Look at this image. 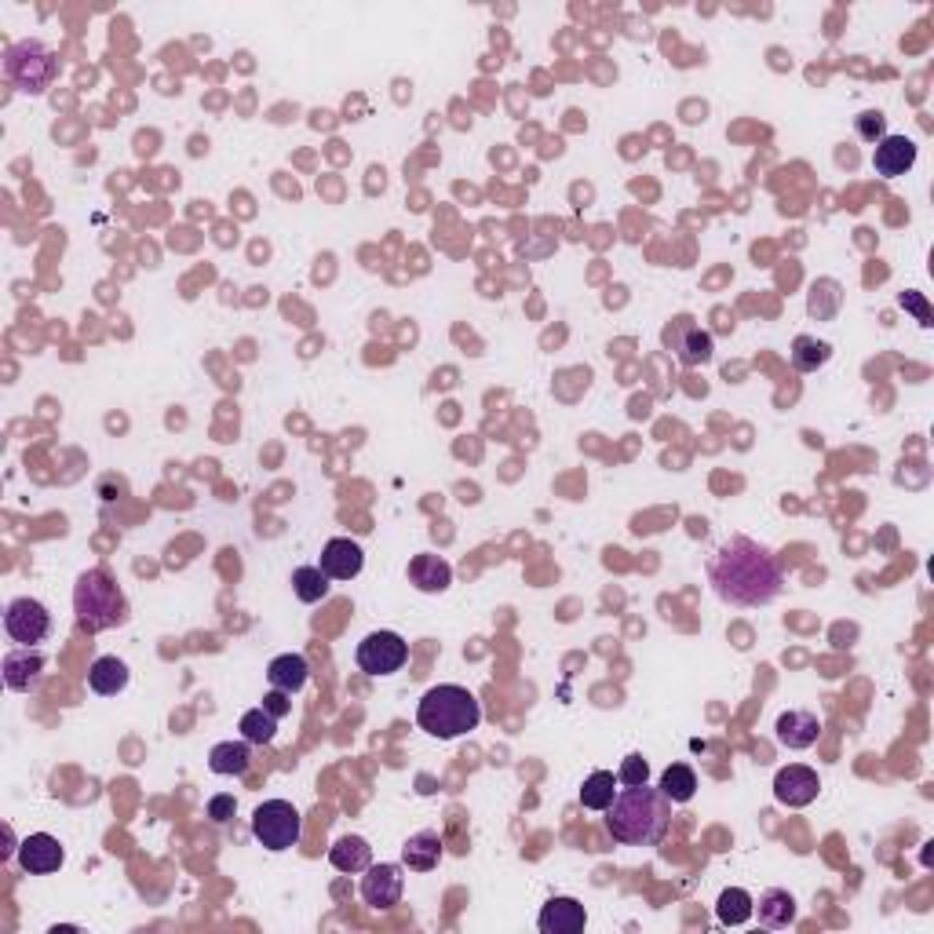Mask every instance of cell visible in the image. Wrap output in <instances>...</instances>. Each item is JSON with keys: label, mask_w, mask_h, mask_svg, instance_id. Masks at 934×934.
Masks as SVG:
<instances>
[{"label": "cell", "mask_w": 934, "mask_h": 934, "mask_svg": "<svg viewBox=\"0 0 934 934\" xmlns=\"http://www.w3.org/2000/svg\"><path fill=\"white\" fill-rule=\"evenodd\" d=\"M361 566H366V555L351 537H332L321 552V569L329 574V580H355Z\"/></svg>", "instance_id": "2e32d148"}, {"label": "cell", "mask_w": 934, "mask_h": 934, "mask_svg": "<svg viewBox=\"0 0 934 934\" xmlns=\"http://www.w3.org/2000/svg\"><path fill=\"white\" fill-rule=\"evenodd\" d=\"M234 811H237L234 796H212V799H209V818H212V822H220V825L231 822Z\"/></svg>", "instance_id": "d6a6232c"}, {"label": "cell", "mask_w": 934, "mask_h": 934, "mask_svg": "<svg viewBox=\"0 0 934 934\" xmlns=\"http://www.w3.org/2000/svg\"><path fill=\"white\" fill-rule=\"evenodd\" d=\"M709 580L723 603L752 610L774 603L782 595L785 566L771 548H763L752 537H730V541L715 548Z\"/></svg>", "instance_id": "6da1fadb"}, {"label": "cell", "mask_w": 934, "mask_h": 934, "mask_svg": "<svg viewBox=\"0 0 934 934\" xmlns=\"http://www.w3.org/2000/svg\"><path fill=\"white\" fill-rule=\"evenodd\" d=\"M237 730H242V738L248 745H271L274 734H278V715H271L259 704V709H248L242 715V723H237Z\"/></svg>", "instance_id": "f1b7e54d"}, {"label": "cell", "mask_w": 934, "mask_h": 934, "mask_svg": "<svg viewBox=\"0 0 934 934\" xmlns=\"http://www.w3.org/2000/svg\"><path fill=\"white\" fill-rule=\"evenodd\" d=\"M917 164V143L909 136H884L873 150V169L884 180H898Z\"/></svg>", "instance_id": "5bb4252c"}, {"label": "cell", "mask_w": 934, "mask_h": 934, "mask_svg": "<svg viewBox=\"0 0 934 934\" xmlns=\"http://www.w3.org/2000/svg\"><path fill=\"white\" fill-rule=\"evenodd\" d=\"M818 792H822V782H818V774L803 763L782 766L774 777V799L782 807H792V811H799V807H811L818 799Z\"/></svg>", "instance_id": "9c48e42d"}, {"label": "cell", "mask_w": 934, "mask_h": 934, "mask_svg": "<svg viewBox=\"0 0 934 934\" xmlns=\"http://www.w3.org/2000/svg\"><path fill=\"white\" fill-rule=\"evenodd\" d=\"M672 822V799L661 788L625 785L606 807V833L625 847H653L661 844Z\"/></svg>", "instance_id": "7a4b0ae2"}, {"label": "cell", "mask_w": 934, "mask_h": 934, "mask_svg": "<svg viewBox=\"0 0 934 934\" xmlns=\"http://www.w3.org/2000/svg\"><path fill=\"white\" fill-rule=\"evenodd\" d=\"M263 709L271 712V715H278V720H282V715L288 712V693H282V690L267 693V698H263Z\"/></svg>", "instance_id": "836d02e7"}, {"label": "cell", "mask_w": 934, "mask_h": 934, "mask_svg": "<svg viewBox=\"0 0 934 934\" xmlns=\"http://www.w3.org/2000/svg\"><path fill=\"white\" fill-rule=\"evenodd\" d=\"M755 912V901L749 890L741 887H726L720 901H715V917H720V923H726V927H738V923L752 920Z\"/></svg>", "instance_id": "484cf974"}, {"label": "cell", "mask_w": 934, "mask_h": 934, "mask_svg": "<svg viewBox=\"0 0 934 934\" xmlns=\"http://www.w3.org/2000/svg\"><path fill=\"white\" fill-rule=\"evenodd\" d=\"M828 358H833V347H828L825 340H814V336L792 340V366L799 372H818Z\"/></svg>", "instance_id": "f546056e"}, {"label": "cell", "mask_w": 934, "mask_h": 934, "mask_svg": "<svg viewBox=\"0 0 934 934\" xmlns=\"http://www.w3.org/2000/svg\"><path fill=\"white\" fill-rule=\"evenodd\" d=\"M664 340H668V347L676 351V358L683 366H704V361H712V336L693 325L690 318H679L676 325L664 332Z\"/></svg>", "instance_id": "8fae6325"}, {"label": "cell", "mask_w": 934, "mask_h": 934, "mask_svg": "<svg viewBox=\"0 0 934 934\" xmlns=\"http://www.w3.org/2000/svg\"><path fill=\"white\" fill-rule=\"evenodd\" d=\"M329 574L321 566H299L293 574V591L299 603H321V599H329Z\"/></svg>", "instance_id": "83f0119b"}, {"label": "cell", "mask_w": 934, "mask_h": 934, "mask_svg": "<svg viewBox=\"0 0 934 934\" xmlns=\"http://www.w3.org/2000/svg\"><path fill=\"white\" fill-rule=\"evenodd\" d=\"M642 782H650V763L639 752L625 755V763L617 771V785H642Z\"/></svg>", "instance_id": "4dcf8cb0"}, {"label": "cell", "mask_w": 934, "mask_h": 934, "mask_svg": "<svg viewBox=\"0 0 934 934\" xmlns=\"http://www.w3.org/2000/svg\"><path fill=\"white\" fill-rule=\"evenodd\" d=\"M4 631L12 636V642H19V647H37V642H45L51 636V614L45 603H37V599H12L4 610Z\"/></svg>", "instance_id": "ba28073f"}, {"label": "cell", "mask_w": 934, "mask_h": 934, "mask_svg": "<svg viewBox=\"0 0 934 934\" xmlns=\"http://www.w3.org/2000/svg\"><path fill=\"white\" fill-rule=\"evenodd\" d=\"M74 614L85 631H110L124 625L128 603H124V591L107 569H85L74 585Z\"/></svg>", "instance_id": "277c9868"}, {"label": "cell", "mask_w": 934, "mask_h": 934, "mask_svg": "<svg viewBox=\"0 0 934 934\" xmlns=\"http://www.w3.org/2000/svg\"><path fill=\"white\" fill-rule=\"evenodd\" d=\"M355 658H358V668L366 672V676L380 679V676H394V672L406 664L409 647L398 631H369V636L358 642Z\"/></svg>", "instance_id": "52a82bcc"}, {"label": "cell", "mask_w": 934, "mask_h": 934, "mask_svg": "<svg viewBox=\"0 0 934 934\" xmlns=\"http://www.w3.org/2000/svg\"><path fill=\"white\" fill-rule=\"evenodd\" d=\"M442 855H445L442 836L431 833V828L413 833L406 844H402V865L413 869V873H431V869H439Z\"/></svg>", "instance_id": "ac0fdd59"}, {"label": "cell", "mask_w": 934, "mask_h": 934, "mask_svg": "<svg viewBox=\"0 0 934 934\" xmlns=\"http://www.w3.org/2000/svg\"><path fill=\"white\" fill-rule=\"evenodd\" d=\"M417 723H420V730L431 734V738L453 741V738L471 734L475 726L482 723V704L471 690L456 687V683H442V687H431L420 698Z\"/></svg>", "instance_id": "3957f363"}, {"label": "cell", "mask_w": 934, "mask_h": 934, "mask_svg": "<svg viewBox=\"0 0 934 934\" xmlns=\"http://www.w3.org/2000/svg\"><path fill=\"white\" fill-rule=\"evenodd\" d=\"M774 730H777V741H782L785 749L799 752V749H811V745L818 741V734H822V720H818L811 709H788V712L777 715Z\"/></svg>", "instance_id": "7c38bea8"}, {"label": "cell", "mask_w": 934, "mask_h": 934, "mask_svg": "<svg viewBox=\"0 0 934 934\" xmlns=\"http://www.w3.org/2000/svg\"><path fill=\"white\" fill-rule=\"evenodd\" d=\"M402 890H406V876H402V865H369L366 880H361V898L372 909H394L402 901Z\"/></svg>", "instance_id": "30bf717a"}, {"label": "cell", "mask_w": 934, "mask_h": 934, "mask_svg": "<svg viewBox=\"0 0 934 934\" xmlns=\"http://www.w3.org/2000/svg\"><path fill=\"white\" fill-rule=\"evenodd\" d=\"M248 763H253V752H248V741H220L216 749L209 752V766L212 774L220 777H234V774H245Z\"/></svg>", "instance_id": "603a6c76"}, {"label": "cell", "mask_w": 934, "mask_h": 934, "mask_svg": "<svg viewBox=\"0 0 934 934\" xmlns=\"http://www.w3.org/2000/svg\"><path fill=\"white\" fill-rule=\"evenodd\" d=\"M658 788L672 799V803H690L693 792H698V774H693L687 763H672L668 771L661 774Z\"/></svg>", "instance_id": "4316f807"}, {"label": "cell", "mask_w": 934, "mask_h": 934, "mask_svg": "<svg viewBox=\"0 0 934 934\" xmlns=\"http://www.w3.org/2000/svg\"><path fill=\"white\" fill-rule=\"evenodd\" d=\"M409 580L420 591H428V595H439V591L453 585V566L445 563L442 555L420 552V555H413V563H409Z\"/></svg>", "instance_id": "d6986e66"}, {"label": "cell", "mask_w": 934, "mask_h": 934, "mask_svg": "<svg viewBox=\"0 0 934 934\" xmlns=\"http://www.w3.org/2000/svg\"><path fill=\"white\" fill-rule=\"evenodd\" d=\"M760 923L771 931H782L788 923H796V898L788 890H766L760 898Z\"/></svg>", "instance_id": "cb8c5ba5"}, {"label": "cell", "mask_w": 934, "mask_h": 934, "mask_svg": "<svg viewBox=\"0 0 934 934\" xmlns=\"http://www.w3.org/2000/svg\"><path fill=\"white\" fill-rule=\"evenodd\" d=\"M88 687L102 693V698H113V693H121L128 687V664L118 658H99L88 668Z\"/></svg>", "instance_id": "7402d4cb"}, {"label": "cell", "mask_w": 934, "mask_h": 934, "mask_svg": "<svg viewBox=\"0 0 934 934\" xmlns=\"http://www.w3.org/2000/svg\"><path fill=\"white\" fill-rule=\"evenodd\" d=\"M617 796V777L610 771H595L585 777V788H580V807L585 811H606Z\"/></svg>", "instance_id": "d4e9b609"}, {"label": "cell", "mask_w": 934, "mask_h": 934, "mask_svg": "<svg viewBox=\"0 0 934 934\" xmlns=\"http://www.w3.org/2000/svg\"><path fill=\"white\" fill-rule=\"evenodd\" d=\"M541 931L544 934H580L585 931V923H588V912H585V906H580L577 898H548L544 901V909H541Z\"/></svg>", "instance_id": "e0dca14e"}, {"label": "cell", "mask_w": 934, "mask_h": 934, "mask_svg": "<svg viewBox=\"0 0 934 934\" xmlns=\"http://www.w3.org/2000/svg\"><path fill=\"white\" fill-rule=\"evenodd\" d=\"M307 679H310V664L307 658H299V653H282V658H274L267 664V683H271V690L299 693L307 687Z\"/></svg>", "instance_id": "ffe728a7"}, {"label": "cell", "mask_w": 934, "mask_h": 934, "mask_svg": "<svg viewBox=\"0 0 934 934\" xmlns=\"http://www.w3.org/2000/svg\"><path fill=\"white\" fill-rule=\"evenodd\" d=\"M858 132H861V139L880 143V139H884V113H861Z\"/></svg>", "instance_id": "1f68e13d"}, {"label": "cell", "mask_w": 934, "mask_h": 934, "mask_svg": "<svg viewBox=\"0 0 934 934\" xmlns=\"http://www.w3.org/2000/svg\"><path fill=\"white\" fill-rule=\"evenodd\" d=\"M40 668H45V658H40L37 647L12 650L4 661H0V672H4L8 690H15V693H29V690H34L37 679H40Z\"/></svg>", "instance_id": "9a60e30c"}, {"label": "cell", "mask_w": 934, "mask_h": 934, "mask_svg": "<svg viewBox=\"0 0 934 934\" xmlns=\"http://www.w3.org/2000/svg\"><path fill=\"white\" fill-rule=\"evenodd\" d=\"M329 861L336 873H366L372 865V847H369V839H361V836H340L336 844L329 847Z\"/></svg>", "instance_id": "44dd1931"}, {"label": "cell", "mask_w": 934, "mask_h": 934, "mask_svg": "<svg viewBox=\"0 0 934 934\" xmlns=\"http://www.w3.org/2000/svg\"><path fill=\"white\" fill-rule=\"evenodd\" d=\"M4 74L19 91L40 96V91L51 88V81L59 74L56 51L48 45H40V40H15V45L4 51Z\"/></svg>", "instance_id": "5b68a950"}, {"label": "cell", "mask_w": 934, "mask_h": 934, "mask_svg": "<svg viewBox=\"0 0 934 934\" xmlns=\"http://www.w3.org/2000/svg\"><path fill=\"white\" fill-rule=\"evenodd\" d=\"M253 836L263 844L267 850H288L299 844L304 836V818L288 799H267L253 811Z\"/></svg>", "instance_id": "8992f818"}, {"label": "cell", "mask_w": 934, "mask_h": 934, "mask_svg": "<svg viewBox=\"0 0 934 934\" xmlns=\"http://www.w3.org/2000/svg\"><path fill=\"white\" fill-rule=\"evenodd\" d=\"M62 858H66V855H62L59 839L48 836V833H34V836H26L23 844H19V865H23L29 876L56 873V869L62 865Z\"/></svg>", "instance_id": "4fadbf2b"}]
</instances>
